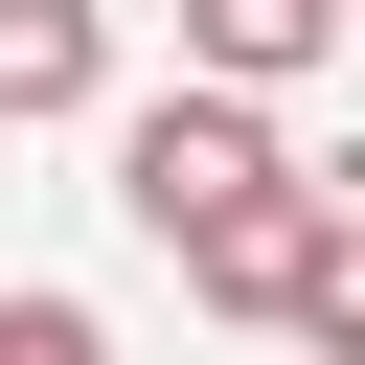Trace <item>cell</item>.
<instances>
[{"label": "cell", "mask_w": 365, "mask_h": 365, "mask_svg": "<svg viewBox=\"0 0 365 365\" xmlns=\"http://www.w3.org/2000/svg\"><path fill=\"white\" fill-rule=\"evenodd\" d=\"M91 91H114V0H0V137L91 114Z\"/></svg>", "instance_id": "4"}, {"label": "cell", "mask_w": 365, "mask_h": 365, "mask_svg": "<svg viewBox=\"0 0 365 365\" xmlns=\"http://www.w3.org/2000/svg\"><path fill=\"white\" fill-rule=\"evenodd\" d=\"M0 365H114V319L91 297H0Z\"/></svg>", "instance_id": "6"}, {"label": "cell", "mask_w": 365, "mask_h": 365, "mask_svg": "<svg viewBox=\"0 0 365 365\" xmlns=\"http://www.w3.org/2000/svg\"><path fill=\"white\" fill-rule=\"evenodd\" d=\"M297 160H274V114H228V91H137L114 114V205L182 251V228H228V205H274Z\"/></svg>", "instance_id": "1"}, {"label": "cell", "mask_w": 365, "mask_h": 365, "mask_svg": "<svg viewBox=\"0 0 365 365\" xmlns=\"http://www.w3.org/2000/svg\"><path fill=\"white\" fill-rule=\"evenodd\" d=\"M297 365H365V205H319V251H297V319H274Z\"/></svg>", "instance_id": "5"}, {"label": "cell", "mask_w": 365, "mask_h": 365, "mask_svg": "<svg viewBox=\"0 0 365 365\" xmlns=\"http://www.w3.org/2000/svg\"><path fill=\"white\" fill-rule=\"evenodd\" d=\"M319 46H342V0H182V91H228V114H274Z\"/></svg>", "instance_id": "2"}, {"label": "cell", "mask_w": 365, "mask_h": 365, "mask_svg": "<svg viewBox=\"0 0 365 365\" xmlns=\"http://www.w3.org/2000/svg\"><path fill=\"white\" fill-rule=\"evenodd\" d=\"M297 251H319V182H274V205L182 228V297H205V319H297Z\"/></svg>", "instance_id": "3"}, {"label": "cell", "mask_w": 365, "mask_h": 365, "mask_svg": "<svg viewBox=\"0 0 365 365\" xmlns=\"http://www.w3.org/2000/svg\"><path fill=\"white\" fill-rule=\"evenodd\" d=\"M342 23H365V0H342Z\"/></svg>", "instance_id": "7"}]
</instances>
